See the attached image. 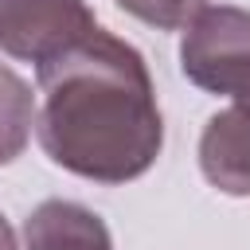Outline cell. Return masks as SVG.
<instances>
[{"instance_id": "4", "label": "cell", "mask_w": 250, "mask_h": 250, "mask_svg": "<svg viewBox=\"0 0 250 250\" xmlns=\"http://www.w3.org/2000/svg\"><path fill=\"white\" fill-rule=\"evenodd\" d=\"M199 168L211 188L227 195H250V109L230 105L203 125Z\"/></svg>"}, {"instance_id": "1", "label": "cell", "mask_w": 250, "mask_h": 250, "mask_svg": "<svg viewBox=\"0 0 250 250\" xmlns=\"http://www.w3.org/2000/svg\"><path fill=\"white\" fill-rule=\"evenodd\" d=\"M43 105L35 133L43 152L94 184L145 176L164 148V117L141 51L94 27L35 66Z\"/></svg>"}, {"instance_id": "7", "label": "cell", "mask_w": 250, "mask_h": 250, "mask_svg": "<svg viewBox=\"0 0 250 250\" xmlns=\"http://www.w3.org/2000/svg\"><path fill=\"white\" fill-rule=\"evenodd\" d=\"M117 8H125L156 31H184L207 8V0H117Z\"/></svg>"}, {"instance_id": "5", "label": "cell", "mask_w": 250, "mask_h": 250, "mask_svg": "<svg viewBox=\"0 0 250 250\" xmlns=\"http://www.w3.org/2000/svg\"><path fill=\"white\" fill-rule=\"evenodd\" d=\"M27 250H113L109 227L98 211L74 199H43L23 223Z\"/></svg>"}, {"instance_id": "3", "label": "cell", "mask_w": 250, "mask_h": 250, "mask_svg": "<svg viewBox=\"0 0 250 250\" xmlns=\"http://www.w3.org/2000/svg\"><path fill=\"white\" fill-rule=\"evenodd\" d=\"M98 27L86 0H0V51L20 62H47Z\"/></svg>"}, {"instance_id": "8", "label": "cell", "mask_w": 250, "mask_h": 250, "mask_svg": "<svg viewBox=\"0 0 250 250\" xmlns=\"http://www.w3.org/2000/svg\"><path fill=\"white\" fill-rule=\"evenodd\" d=\"M0 250H20V246H16V230L8 227L4 215H0Z\"/></svg>"}, {"instance_id": "2", "label": "cell", "mask_w": 250, "mask_h": 250, "mask_svg": "<svg viewBox=\"0 0 250 250\" xmlns=\"http://www.w3.org/2000/svg\"><path fill=\"white\" fill-rule=\"evenodd\" d=\"M180 70L191 86L250 109V12L234 4L203 8L184 27Z\"/></svg>"}, {"instance_id": "6", "label": "cell", "mask_w": 250, "mask_h": 250, "mask_svg": "<svg viewBox=\"0 0 250 250\" xmlns=\"http://www.w3.org/2000/svg\"><path fill=\"white\" fill-rule=\"evenodd\" d=\"M35 125V94L31 86L0 62V164H12L31 137Z\"/></svg>"}]
</instances>
